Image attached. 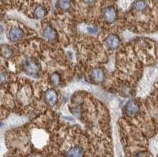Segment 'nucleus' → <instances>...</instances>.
Listing matches in <instances>:
<instances>
[{
	"instance_id": "9b49d317",
	"label": "nucleus",
	"mask_w": 158,
	"mask_h": 157,
	"mask_svg": "<svg viewBox=\"0 0 158 157\" xmlns=\"http://www.w3.org/2000/svg\"><path fill=\"white\" fill-rule=\"evenodd\" d=\"M91 78L96 83H101L105 79V73L100 68H97L92 70L91 74Z\"/></svg>"
},
{
	"instance_id": "20e7f679",
	"label": "nucleus",
	"mask_w": 158,
	"mask_h": 157,
	"mask_svg": "<svg viewBox=\"0 0 158 157\" xmlns=\"http://www.w3.org/2000/svg\"><path fill=\"white\" fill-rule=\"evenodd\" d=\"M44 100L49 106L54 107L57 103L58 95L54 89H47L44 93Z\"/></svg>"
},
{
	"instance_id": "0eeeda50",
	"label": "nucleus",
	"mask_w": 158,
	"mask_h": 157,
	"mask_svg": "<svg viewBox=\"0 0 158 157\" xmlns=\"http://www.w3.org/2000/svg\"><path fill=\"white\" fill-rule=\"evenodd\" d=\"M43 36L47 40L54 41L57 38V32L51 25H47L44 29Z\"/></svg>"
},
{
	"instance_id": "f257e3e1",
	"label": "nucleus",
	"mask_w": 158,
	"mask_h": 157,
	"mask_svg": "<svg viewBox=\"0 0 158 157\" xmlns=\"http://www.w3.org/2000/svg\"><path fill=\"white\" fill-rule=\"evenodd\" d=\"M23 69L28 75L36 77L40 72V65L33 59H26L23 62Z\"/></svg>"
},
{
	"instance_id": "423d86ee",
	"label": "nucleus",
	"mask_w": 158,
	"mask_h": 157,
	"mask_svg": "<svg viewBox=\"0 0 158 157\" xmlns=\"http://www.w3.org/2000/svg\"><path fill=\"white\" fill-rule=\"evenodd\" d=\"M125 111L128 116L134 117L138 111V104L134 100H130L126 104Z\"/></svg>"
},
{
	"instance_id": "ddd939ff",
	"label": "nucleus",
	"mask_w": 158,
	"mask_h": 157,
	"mask_svg": "<svg viewBox=\"0 0 158 157\" xmlns=\"http://www.w3.org/2000/svg\"><path fill=\"white\" fill-rule=\"evenodd\" d=\"M50 81L51 83L54 86H58L61 82V77H60V74L57 72H55L53 74H51L50 76Z\"/></svg>"
},
{
	"instance_id": "9d476101",
	"label": "nucleus",
	"mask_w": 158,
	"mask_h": 157,
	"mask_svg": "<svg viewBox=\"0 0 158 157\" xmlns=\"http://www.w3.org/2000/svg\"><path fill=\"white\" fill-rule=\"evenodd\" d=\"M148 6V0H137L132 5V10L136 12H141V11L146 10Z\"/></svg>"
},
{
	"instance_id": "1a4fd4ad",
	"label": "nucleus",
	"mask_w": 158,
	"mask_h": 157,
	"mask_svg": "<svg viewBox=\"0 0 158 157\" xmlns=\"http://www.w3.org/2000/svg\"><path fill=\"white\" fill-rule=\"evenodd\" d=\"M47 9L45 8V6H44L43 5L39 4L35 6V8L33 9V14L37 19H42L47 15Z\"/></svg>"
},
{
	"instance_id": "dca6fc26",
	"label": "nucleus",
	"mask_w": 158,
	"mask_h": 157,
	"mask_svg": "<svg viewBox=\"0 0 158 157\" xmlns=\"http://www.w3.org/2000/svg\"><path fill=\"white\" fill-rule=\"evenodd\" d=\"M97 0H82V2H84L85 4L87 5H92L94 4L95 2H96Z\"/></svg>"
},
{
	"instance_id": "a211bd4d",
	"label": "nucleus",
	"mask_w": 158,
	"mask_h": 157,
	"mask_svg": "<svg viewBox=\"0 0 158 157\" xmlns=\"http://www.w3.org/2000/svg\"><path fill=\"white\" fill-rule=\"evenodd\" d=\"M2 1H6V0H2Z\"/></svg>"
},
{
	"instance_id": "6ab92c4d",
	"label": "nucleus",
	"mask_w": 158,
	"mask_h": 157,
	"mask_svg": "<svg viewBox=\"0 0 158 157\" xmlns=\"http://www.w3.org/2000/svg\"><path fill=\"white\" fill-rule=\"evenodd\" d=\"M156 157H158V155H157V156H156Z\"/></svg>"
},
{
	"instance_id": "4468645a",
	"label": "nucleus",
	"mask_w": 158,
	"mask_h": 157,
	"mask_svg": "<svg viewBox=\"0 0 158 157\" xmlns=\"http://www.w3.org/2000/svg\"><path fill=\"white\" fill-rule=\"evenodd\" d=\"M2 53L3 56L6 58H9L11 55V50L10 49V47H6V48H2Z\"/></svg>"
},
{
	"instance_id": "f8f14e48",
	"label": "nucleus",
	"mask_w": 158,
	"mask_h": 157,
	"mask_svg": "<svg viewBox=\"0 0 158 157\" xmlns=\"http://www.w3.org/2000/svg\"><path fill=\"white\" fill-rule=\"evenodd\" d=\"M71 0H58L57 6L62 11H68L71 8Z\"/></svg>"
},
{
	"instance_id": "f3484780",
	"label": "nucleus",
	"mask_w": 158,
	"mask_h": 157,
	"mask_svg": "<svg viewBox=\"0 0 158 157\" xmlns=\"http://www.w3.org/2000/svg\"><path fill=\"white\" fill-rule=\"evenodd\" d=\"M134 157H146V153L139 152V153H137V154H136Z\"/></svg>"
},
{
	"instance_id": "2eb2a0df",
	"label": "nucleus",
	"mask_w": 158,
	"mask_h": 157,
	"mask_svg": "<svg viewBox=\"0 0 158 157\" xmlns=\"http://www.w3.org/2000/svg\"><path fill=\"white\" fill-rule=\"evenodd\" d=\"M87 31L89 34L92 35H97L98 33V29L96 27H88L87 28Z\"/></svg>"
},
{
	"instance_id": "7ed1b4c3",
	"label": "nucleus",
	"mask_w": 158,
	"mask_h": 157,
	"mask_svg": "<svg viewBox=\"0 0 158 157\" xmlns=\"http://www.w3.org/2000/svg\"><path fill=\"white\" fill-rule=\"evenodd\" d=\"M23 35H24V33H23L22 29L19 27L15 26L8 31L7 37L11 42H18L19 40L22 39Z\"/></svg>"
},
{
	"instance_id": "6e6552de",
	"label": "nucleus",
	"mask_w": 158,
	"mask_h": 157,
	"mask_svg": "<svg viewBox=\"0 0 158 157\" xmlns=\"http://www.w3.org/2000/svg\"><path fill=\"white\" fill-rule=\"evenodd\" d=\"M66 157H84V151L79 146H74L66 152Z\"/></svg>"
},
{
	"instance_id": "39448f33",
	"label": "nucleus",
	"mask_w": 158,
	"mask_h": 157,
	"mask_svg": "<svg viewBox=\"0 0 158 157\" xmlns=\"http://www.w3.org/2000/svg\"><path fill=\"white\" fill-rule=\"evenodd\" d=\"M105 43L106 47H108L109 49H115L119 46L120 40L116 35L111 34L108 36L107 38L105 39Z\"/></svg>"
},
{
	"instance_id": "f03ea898",
	"label": "nucleus",
	"mask_w": 158,
	"mask_h": 157,
	"mask_svg": "<svg viewBox=\"0 0 158 157\" xmlns=\"http://www.w3.org/2000/svg\"><path fill=\"white\" fill-rule=\"evenodd\" d=\"M103 18L108 24L114 23L118 18L117 10L112 6H108L103 11Z\"/></svg>"
}]
</instances>
